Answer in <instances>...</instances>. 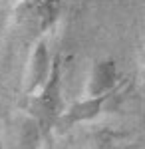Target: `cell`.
Here are the masks:
<instances>
[{
	"instance_id": "cell-1",
	"label": "cell",
	"mask_w": 145,
	"mask_h": 149,
	"mask_svg": "<svg viewBox=\"0 0 145 149\" xmlns=\"http://www.w3.org/2000/svg\"><path fill=\"white\" fill-rule=\"evenodd\" d=\"M119 80V72L113 60H103L98 62L93 70H91V76L88 81V95L96 97V95H112L115 84Z\"/></svg>"
},
{
	"instance_id": "cell-2",
	"label": "cell",
	"mask_w": 145,
	"mask_h": 149,
	"mask_svg": "<svg viewBox=\"0 0 145 149\" xmlns=\"http://www.w3.org/2000/svg\"><path fill=\"white\" fill-rule=\"evenodd\" d=\"M60 66L52 68L50 78L46 80V84L34 93V111H38L40 115H54L58 109V102H60Z\"/></svg>"
},
{
	"instance_id": "cell-3",
	"label": "cell",
	"mask_w": 145,
	"mask_h": 149,
	"mask_svg": "<svg viewBox=\"0 0 145 149\" xmlns=\"http://www.w3.org/2000/svg\"><path fill=\"white\" fill-rule=\"evenodd\" d=\"M48 62H50V60H48V50H46V46L44 44L36 46L32 58H30V64H28V72H26V74H28L26 90L32 93V95L44 86L46 80H48L50 74H52V68H50Z\"/></svg>"
},
{
	"instance_id": "cell-4",
	"label": "cell",
	"mask_w": 145,
	"mask_h": 149,
	"mask_svg": "<svg viewBox=\"0 0 145 149\" xmlns=\"http://www.w3.org/2000/svg\"><path fill=\"white\" fill-rule=\"evenodd\" d=\"M107 100H109V95H96V97L86 95L82 102L74 103L66 113L62 115V121H64L66 125H70V123H78V121L91 119V117H96V115L101 111L103 103L107 102Z\"/></svg>"
},
{
	"instance_id": "cell-5",
	"label": "cell",
	"mask_w": 145,
	"mask_h": 149,
	"mask_svg": "<svg viewBox=\"0 0 145 149\" xmlns=\"http://www.w3.org/2000/svg\"><path fill=\"white\" fill-rule=\"evenodd\" d=\"M60 4H62V0H24L26 10L36 20L40 30L50 28L58 20Z\"/></svg>"
}]
</instances>
